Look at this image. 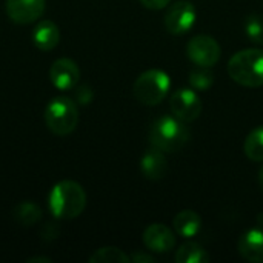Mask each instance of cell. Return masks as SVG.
Instances as JSON below:
<instances>
[{
	"instance_id": "1",
	"label": "cell",
	"mask_w": 263,
	"mask_h": 263,
	"mask_svg": "<svg viewBox=\"0 0 263 263\" xmlns=\"http://www.w3.org/2000/svg\"><path fill=\"white\" fill-rule=\"evenodd\" d=\"M51 214L62 220L79 217L86 206V193L74 180H63L54 185L48 197Z\"/></svg>"
},
{
	"instance_id": "2",
	"label": "cell",
	"mask_w": 263,
	"mask_h": 263,
	"mask_svg": "<svg viewBox=\"0 0 263 263\" xmlns=\"http://www.w3.org/2000/svg\"><path fill=\"white\" fill-rule=\"evenodd\" d=\"M191 133L185 122L174 116H162L156 119L149 129V142L163 153H177L190 140Z\"/></svg>"
},
{
	"instance_id": "3",
	"label": "cell",
	"mask_w": 263,
	"mask_h": 263,
	"mask_svg": "<svg viewBox=\"0 0 263 263\" xmlns=\"http://www.w3.org/2000/svg\"><path fill=\"white\" fill-rule=\"evenodd\" d=\"M228 74L242 86H263V49L248 48L236 52L228 62Z\"/></svg>"
},
{
	"instance_id": "4",
	"label": "cell",
	"mask_w": 263,
	"mask_h": 263,
	"mask_svg": "<svg viewBox=\"0 0 263 263\" xmlns=\"http://www.w3.org/2000/svg\"><path fill=\"white\" fill-rule=\"evenodd\" d=\"M170 88H171L170 76L162 69L153 68L142 72L136 79L133 92L137 102H140L142 105L156 106L166 97Z\"/></svg>"
},
{
	"instance_id": "5",
	"label": "cell",
	"mask_w": 263,
	"mask_h": 263,
	"mask_svg": "<svg viewBox=\"0 0 263 263\" xmlns=\"http://www.w3.org/2000/svg\"><path fill=\"white\" fill-rule=\"evenodd\" d=\"M45 122L55 136L71 134L79 123V109L72 99L60 96L52 99L45 109Z\"/></svg>"
},
{
	"instance_id": "6",
	"label": "cell",
	"mask_w": 263,
	"mask_h": 263,
	"mask_svg": "<svg viewBox=\"0 0 263 263\" xmlns=\"http://www.w3.org/2000/svg\"><path fill=\"white\" fill-rule=\"evenodd\" d=\"M188 59L197 66H214L222 55V49L216 39L210 35H194L186 45Z\"/></svg>"
},
{
	"instance_id": "7",
	"label": "cell",
	"mask_w": 263,
	"mask_h": 263,
	"mask_svg": "<svg viewBox=\"0 0 263 263\" xmlns=\"http://www.w3.org/2000/svg\"><path fill=\"white\" fill-rule=\"evenodd\" d=\"M170 108L174 117L186 123V122H194L199 119L203 109V103L196 91L180 88L171 94Z\"/></svg>"
},
{
	"instance_id": "8",
	"label": "cell",
	"mask_w": 263,
	"mask_h": 263,
	"mask_svg": "<svg viewBox=\"0 0 263 263\" xmlns=\"http://www.w3.org/2000/svg\"><path fill=\"white\" fill-rule=\"evenodd\" d=\"M196 17V6L188 0H179L166 9L163 23L168 32L174 35H182L193 28Z\"/></svg>"
},
{
	"instance_id": "9",
	"label": "cell",
	"mask_w": 263,
	"mask_h": 263,
	"mask_svg": "<svg viewBox=\"0 0 263 263\" xmlns=\"http://www.w3.org/2000/svg\"><path fill=\"white\" fill-rule=\"evenodd\" d=\"M46 0H6L5 8L8 17L18 25L37 22L45 12Z\"/></svg>"
},
{
	"instance_id": "10",
	"label": "cell",
	"mask_w": 263,
	"mask_h": 263,
	"mask_svg": "<svg viewBox=\"0 0 263 263\" xmlns=\"http://www.w3.org/2000/svg\"><path fill=\"white\" fill-rule=\"evenodd\" d=\"M49 79L57 89L69 91L80 80V68L71 59H57L49 68Z\"/></svg>"
},
{
	"instance_id": "11",
	"label": "cell",
	"mask_w": 263,
	"mask_h": 263,
	"mask_svg": "<svg viewBox=\"0 0 263 263\" xmlns=\"http://www.w3.org/2000/svg\"><path fill=\"white\" fill-rule=\"evenodd\" d=\"M145 247L157 254L170 253L176 247V234L171 228L162 223L148 225L142 234Z\"/></svg>"
},
{
	"instance_id": "12",
	"label": "cell",
	"mask_w": 263,
	"mask_h": 263,
	"mask_svg": "<svg viewBox=\"0 0 263 263\" xmlns=\"http://www.w3.org/2000/svg\"><path fill=\"white\" fill-rule=\"evenodd\" d=\"M239 254L251 263H263V227L259 225L256 228L248 230L237 243Z\"/></svg>"
},
{
	"instance_id": "13",
	"label": "cell",
	"mask_w": 263,
	"mask_h": 263,
	"mask_svg": "<svg viewBox=\"0 0 263 263\" xmlns=\"http://www.w3.org/2000/svg\"><path fill=\"white\" fill-rule=\"evenodd\" d=\"M140 170L142 174L148 179V180H162L166 174L168 170V160L163 154V151L157 149V148H151L148 149L140 160Z\"/></svg>"
},
{
	"instance_id": "14",
	"label": "cell",
	"mask_w": 263,
	"mask_h": 263,
	"mask_svg": "<svg viewBox=\"0 0 263 263\" xmlns=\"http://www.w3.org/2000/svg\"><path fill=\"white\" fill-rule=\"evenodd\" d=\"M32 42L42 51L54 49L60 42V29L51 20H40L32 31Z\"/></svg>"
},
{
	"instance_id": "15",
	"label": "cell",
	"mask_w": 263,
	"mask_h": 263,
	"mask_svg": "<svg viewBox=\"0 0 263 263\" xmlns=\"http://www.w3.org/2000/svg\"><path fill=\"white\" fill-rule=\"evenodd\" d=\"M173 227H174V231L180 237L191 239V237H194L200 231V228H202V217L196 211H193V210H183V211H180L174 217Z\"/></svg>"
},
{
	"instance_id": "16",
	"label": "cell",
	"mask_w": 263,
	"mask_h": 263,
	"mask_svg": "<svg viewBox=\"0 0 263 263\" xmlns=\"http://www.w3.org/2000/svg\"><path fill=\"white\" fill-rule=\"evenodd\" d=\"M176 263H208L211 260L208 251L196 242H185L174 256Z\"/></svg>"
},
{
	"instance_id": "17",
	"label": "cell",
	"mask_w": 263,
	"mask_h": 263,
	"mask_svg": "<svg viewBox=\"0 0 263 263\" xmlns=\"http://www.w3.org/2000/svg\"><path fill=\"white\" fill-rule=\"evenodd\" d=\"M245 156L253 162H263V125L254 128L243 143Z\"/></svg>"
},
{
	"instance_id": "18",
	"label": "cell",
	"mask_w": 263,
	"mask_h": 263,
	"mask_svg": "<svg viewBox=\"0 0 263 263\" xmlns=\"http://www.w3.org/2000/svg\"><path fill=\"white\" fill-rule=\"evenodd\" d=\"M88 260L89 263H128L131 262V257L125 254L120 248L103 247L96 250Z\"/></svg>"
},
{
	"instance_id": "19",
	"label": "cell",
	"mask_w": 263,
	"mask_h": 263,
	"mask_svg": "<svg viewBox=\"0 0 263 263\" xmlns=\"http://www.w3.org/2000/svg\"><path fill=\"white\" fill-rule=\"evenodd\" d=\"M42 217V210L32 202H22L14 210V219L25 227H32Z\"/></svg>"
},
{
	"instance_id": "20",
	"label": "cell",
	"mask_w": 263,
	"mask_h": 263,
	"mask_svg": "<svg viewBox=\"0 0 263 263\" xmlns=\"http://www.w3.org/2000/svg\"><path fill=\"white\" fill-rule=\"evenodd\" d=\"M214 83V74L206 66H194L190 71V85L197 91H206Z\"/></svg>"
},
{
	"instance_id": "21",
	"label": "cell",
	"mask_w": 263,
	"mask_h": 263,
	"mask_svg": "<svg viewBox=\"0 0 263 263\" xmlns=\"http://www.w3.org/2000/svg\"><path fill=\"white\" fill-rule=\"evenodd\" d=\"M245 34L247 37L256 43L263 45V17L259 14H251L245 20Z\"/></svg>"
},
{
	"instance_id": "22",
	"label": "cell",
	"mask_w": 263,
	"mask_h": 263,
	"mask_svg": "<svg viewBox=\"0 0 263 263\" xmlns=\"http://www.w3.org/2000/svg\"><path fill=\"white\" fill-rule=\"evenodd\" d=\"M140 3L148 8V9H153V11H159V9H163L166 8L171 0H140Z\"/></svg>"
},
{
	"instance_id": "23",
	"label": "cell",
	"mask_w": 263,
	"mask_h": 263,
	"mask_svg": "<svg viewBox=\"0 0 263 263\" xmlns=\"http://www.w3.org/2000/svg\"><path fill=\"white\" fill-rule=\"evenodd\" d=\"M77 99L80 100V103L83 105H88L92 99V91L88 88V86H82L79 91H77Z\"/></svg>"
},
{
	"instance_id": "24",
	"label": "cell",
	"mask_w": 263,
	"mask_h": 263,
	"mask_svg": "<svg viewBox=\"0 0 263 263\" xmlns=\"http://www.w3.org/2000/svg\"><path fill=\"white\" fill-rule=\"evenodd\" d=\"M131 262L134 263H154L156 259L151 256V254H146V253H134L131 256Z\"/></svg>"
},
{
	"instance_id": "25",
	"label": "cell",
	"mask_w": 263,
	"mask_h": 263,
	"mask_svg": "<svg viewBox=\"0 0 263 263\" xmlns=\"http://www.w3.org/2000/svg\"><path fill=\"white\" fill-rule=\"evenodd\" d=\"M32 262L49 263L51 262V259H48V257H32V259H29V260H28V263H32Z\"/></svg>"
},
{
	"instance_id": "26",
	"label": "cell",
	"mask_w": 263,
	"mask_h": 263,
	"mask_svg": "<svg viewBox=\"0 0 263 263\" xmlns=\"http://www.w3.org/2000/svg\"><path fill=\"white\" fill-rule=\"evenodd\" d=\"M259 183H260V186H262L263 190V166L259 170Z\"/></svg>"
},
{
	"instance_id": "27",
	"label": "cell",
	"mask_w": 263,
	"mask_h": 263,
	"mask_svg": "<svg viewBox=\"0 0 263 263\" xmlns=\"http://www.w3.org/2000/svg\"><path fill=\"white\" fill-rule=\"evenodd\" d=\"M257 222H259V225H262L263 227V213L262 214H259V217H257Z\"/></svg>"
}]
</instances>
